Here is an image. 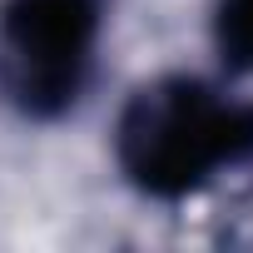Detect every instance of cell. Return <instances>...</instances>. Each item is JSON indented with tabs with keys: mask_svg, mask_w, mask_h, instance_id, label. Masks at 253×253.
Returning a JSON list of instances; mask_svg holds the SVG:
<instances>
[{
	"mask_svg": "<svg viewBox=\"0 0 253 253\" xmlns=\"http://www.w3.org/2000/svg\"><path fill=\"white\" fill-rule=\"evenodd\" d=\"M109 0H0V94L30 124H60L94 80Z\"/></svg>",
	"mask_w": 253,
	"mask_h": 253,
	"instance_id": "cell-2",
	"label": "cell"
},
{
	"mask_svg": "<svg viewBox=\"0 0 253 253\" xmlns=\"http://www.w3.org/2000/svg\"><path fill=\"white\" fill-rule=\"evenodd\" d=\"M248 159L253 99H233L199 75L139 84L114 119V164L124 184L154 204H184Z\"/></svg>",
	"mask_w": 253,
	"mask_h": 253,
	"instance_id": "cell-1",
	"label": "cell"
},
{
	"mask_svg": "<svg viewBox=\"0 0 253 253\" xmlns=\"http://www.w3.org/2000/svg\"><path fill=\"white\" fill-rule=\"evenodd\" d=\"M213 50L228 75H253V0H218Z\"/></svg>",
	"mask_w": 253,
	"mask_h": 253,
	"instance_id": "cell-3",
	"label": "cell"
}]
</instances>
